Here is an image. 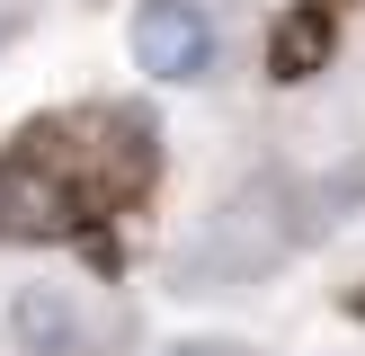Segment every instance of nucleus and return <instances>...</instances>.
<instances>
[{
	"mask_svg": "<svg viewBox=\"0 0 365 356\" xmlns=\"http://www.w3.org/2000/svg\"><path fill=\"white\" fill-rule=\"evenodd\" d=\"M134 63L152 80H205L214 71V18L196 0H143L134 9Z\"/></svg>",
	"mask_w": 365,
	"mask_h": 356,
	"instance_id": "obj_1",
	"label": "nucleus"
},
{
	"mask_svg": "<svg viewBox=\"0 0 365 356\" xmlns=\"http://www.w3.org/2000/svg\"><path fill=\"white\" fill-rule=\"evenodd\" d=\"M9 338H18V356H81V303L63 285H18L9 294Z\"/></svg>",
	"mask_w": 365,
	"mask_h": 356,
	"instance_id": "obj_2",
	"label": "nucleus"
},
{
	"mask_svg": "<svg viewBox=\"0 0 365 356\" xmlns=\"http://www.w3.org/2000/svg\"><path fill=\"white\" fill-rule=\"evenodd\" d=\"M348 312H356V320H365V294H348Z\"/></svg>",
	"mask_w": 365,
	"mask_h": 356,
	"instance_id": "obj_5",
	"label": "nucleus"
},
{
	"mask_svg": "<svg viewBox=\"0 0 365 356\" xmlns=\"http://www.w3.org/2000/svg\"><path fill=\"white\" fill-rule=\"evenodd\" d=\"M330 45H339L330 0H294V9L277 18V36H267V71L294 89V80H312V71H330Z\"/></svg>",
	"mask_w": 365,
	"mask_h": 356,
	"instance_id": "obj_3",
	"label": "nucleus"
},
{
	"mask_svg": "<svg viewBox=\"0 0 365 356\" xmlns=\"http://www.w3.org/2000/svg\"><path fill=\"white\" fill-rule=\"evenodd\" d=\"M178 356H223V347H178Z\"/></svg>",
	"mask_w": 365,
	"mask_h": 356,
	"instance_id": "obj_4",
	"label": "nucleus"
}]
</instances>
